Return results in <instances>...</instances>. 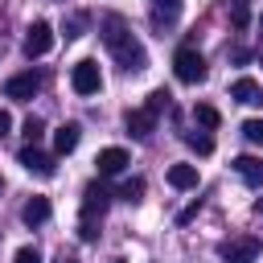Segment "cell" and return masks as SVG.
Returning <instances> with one entry per match:
<instances>
[{
  "label": "cell",
  "mask_w": 263,
  "mask_h": 263,
  "mask_svg": "<svg viewBox=\"0 0 263 263\" xmlns=\"http://www.w3.org/2000/svg\"><path fill=\"white\" fill-rule=\"evenodd\" d=\"M70 86H74V95H99V90H103V74H99V66H95L90 58L74 62V70H70Z\"/></svg>",
  "instance_id": "3"
},
{
  "label": "cell",
  "mask_w": 263,
  "mask_h": 263,
  "mask_svg": "<svg viewBox=\"0 0 263 263\" xmlns=\"http://www.w3.org/2000/svg\"><path fill=\"white\" fill-rule=\"evenodd\" d=\"M230 21H234V29H247V25H251V8L234 0V8H230Z\"/></svg>",
  "instance_id": "21"
},
{
  "label": "cell",
  "mask_w": 263,
  "mask_h": 263,
  "mask_svg": "<svg viewBox=\"0 0 263 263\" xmlns=\"http://www.w3.org/2000/svg\"><path fill=\"white\" fill-rule=\"evenodd\" d=\"M242 136H247L255 148H263V119H247V123H242Z\"/></svg>",
  "instance_id": "19"
},
{
  "label": "cell",
  "mask_w": 263,
  "mask_h": 263,
  "mask_svg": "<svg viewBox=\"0 0 263 263\" xmlns=\"http://www.w3.org/2000/svg\"><path fill=\"white\" fill-rule=\"evenodd\" d=\"M107 205H111V193L99 185V181H90L86 189H82V218H90V222H99L103 214H107Z\"/></svg>",
  "instance_id": "8"
},
{
  "label": "cell",
  "mask_w": 263,
  "mask_h": 263,
  "mask_svg": "<svg viewBox=\"0 0 263 263\" xmlns=\"http://www.w3.org/2000/svg\"><path fill=\"white\" fill-rule=\"evenodd\" d=\"M0 193H4V177H0Z\"/></svg>",
  "instance_id": "30"
},
{
  "label": "cell",
  "mask_w": 263,
  "mask_h": 263,
  "mask_svg": "<svg viewBox=\"0 0 263 263\" xmlns=\"http://www.w3.org/2000/svg\"><path fill=\"white\" fill-rule=\"evenodd\" d=\"M78 140H82V127H78V123H62V127L53 132V152L66 156V152L78 148Z\"/></svg>",
  "instance_id": "12"
},
{
  "label": "cell",
  "mask_w": 263,
  "mask_h": 263,
  "mask_svg": "<svg viewBox=\"0 0 263 263\" xmlns=\"http://www.w3.org/2000/svg\"><path fill=\"white\" fill-rule=\"evenodd\" d=\"M8 132H12V115L0 107V136H8Z\"/></svg>",
  "instance_id": "27"
},
{
  "label": "cell",
  "mask_w": 263,
  "mask_h": 263,
  "mask_svg": "<svg viewBox=\"0 0 263 263\" xmlns=\"http://www.w3.org/2000/svg\"><path fill=\"white\" fill-rule=\"evenodd\" d=\"M82 29H86V16H70V25H66V37L74 41V37H82Z\"/></svg>",
  "instance_id": "26"
},
{
  "label": "cell",
  "mask_w": 263,
  "mask_h": 263,
  "mask_svg": "<svg viewBox=\"0 0 263 263\" xmlns=\"http://www.w3.org/2000/svg\"><path fill=\"white\" fill-rule=\"evenodd\" d=\"M173 74H177L181 82H189V86L201 82V78H205V58H201L193 45H181V49L173 53Z\"/></svg>",
  "instance_id": "2"
},
{
  "label": "cell",
  "mask_w": 263,
  "mask_h": 263,
  "mask_svg": "<svg viewBox=\"0 0 263 263\" xmlns=\"http://www.w3.org/2000/svg\"><path fill=\"white\" fill-rule=\"evenodd\" d=\"M152 4H156V12H164L168 21H173V16L181 12V0H152Z\"/></svg>",
  "instance_id": "25"
},
{
  "label": "cell",
  "mask_w": 263,
  "mask_h": 263,
  "mask_svg": "<svg viewBox=\"0 0 263 263\" xmlns=\"http://www.w3.org/2000/svg\"><path fill=\"white\" fill-rule=\"evenodd\" d=\"M41 136H45V123H41L37 115H29V119H25V140H29V144H37Z\"/></svg>",
  "instance_id": "20"
},
{
  "label": "cell",
  "mask_w": 263,
  "mask_h": 263,
  "mask_svg": "<svg viewBox=\"0 0 263 263\" xmlns=\"http://www.w3.org/2000/svg\"><path fill=\"white\" fill-rule=\"evenodd\" d=\"M185 144H189L193 152H201V156H210V152H214V136H210V132H189V136H185Z\"/></svg>",
  "instance_id": "17"
},
{
  "label": "cell",
  "mask_w": 263,
  "mask_h": 263,
  "mask_svg": "<svg viewBox=\"0 0 263 263\" xmlns=\"http://www.w3.org/2000/svg\"><path fill=\"white\" fill-rule=\"evenodd\" d=\"M193 119H197V123H201L205 132H214V127L222 123V115H218V111H214L210 103H197V107H193Z\"/></svg>",
  "instance_id": "16"
},
{
  "label": "cell",
  "mask_w": 263,
  "mask_h": 263,
  "mask_svg": "<svg viewBox=\"0 0 263 263\" xmlns=\"http://www.w3.org/2000/svg\"><path fill=\"white\" fill-rule=\"evenodd\" d=\"M164 107H168V90H152V95H148V111H156V115H160Z\"/></svg>",
  "instance_id": "22"
},
{
  "label": "cell",
  "mask_w": 263,
  "mask_h": 263,
  "mask_svg": "<svg viewBox=\"0 0 263 263\" xmlns=\"http://www.w3.org/2000/svg\"><path fill=\"white\" fill-rule=\"evenodd\" d=\"M119 197H123V201H140V197H144V181H140V177L123 181V185H119Z\"/></svg>",
  "instance_id": "18"
},
{
  "label": "cell",
  "mask_w": 263,
  "mask_h": 263,
  "mask_svg": "<svg viewBox=\"0 0 263 263\" xmlns=\"http://www.w3.org/2000/svg\"><path fill=\"white\" fill-rule=\"evenodd\" d=\"M259 25H263V16H259Z\"/></svg>",
  "instance_id": "32"
},
{
  "label": "cell",
  "mask_w": 263,
  "mask_h": 263,
  "mask_svg": "<svg viewBox=\"0 0 263 263\" xmlns=\"http://www.w3.org/2000/svg\"><path fill=\"white\" fill-rule=\"evenodd\" d=\"M197 181H201L197 177V164H173L168 168V185L173 189H197Z\"/></svg>",
  "instance_id": "15"
},
{
  "label": "cell",
  "mask_w": 263,
  "mask_h": 263,
  "mask_svg": "<svg viewBox=\"0 0 263 263\" xmlns=\"http://www.w3.org/2000/svg\"><path fill=\"white\" fill-rule=\"evenodd\" d=\"M62 263H74V259H62Z\"/></svg>",
  "instance_id": "31"
},
{
  "label": "cell",
  "mask_w": 263,
  "mask_h": 263,
  "mask_svg": "<svg viewBox=\"0 0 263 263\" xmlns=\"http://www.w3.org/2000/svg\"><path fill=\"white\" fill-rule=\"evenodd\" d=\"M127 132L136 136V140H144V136H152L156 132V111H148V107H136V111H127Z\"/></svg>",
  "instance_id": "10"
},
{
  "label": "cell",
  "mask_w": 263,
  "mask_h": 263,
  "mask_svg": "<svg viewBox=\"0 0 263 263\" xmlns=\"http://www.w3.org/2000/svg\"><path fill=\"white\" fill-rule=\"evenodd\" d=\"M21 218H25V226H45L49 222V197H29Z\"/></svg>",
  "instance_id": "14"
},
{
  "label": "cell",
  "mask_w": 263,
  "mask_h": 263,
  "mask_svg": "<svg viewBox=\"0 0 263 263\" xmlns=\"http://www.w3.org/2000/svg\"><path fill=\"white\" fill-rule=\"evenodd\" d=\"M255 214H259V218H263V197H259V201H255Z\"/></svg>",
  "instance_id": "29"
},
{
  "label": "cell",
  "mask_w": 263,
  "mask_h": 263,
  "mask_svg": "<svg viewBox=\"0 0 263 263\" xmlns=\"http://www.w3.org/2000/svg\"><path fill=\"white\" fill-rule=\"evenodd\" d=\"M255 259H259V238L242 234V238L222 242V263H255Z\"/></svg>",
  "instance_id": "6"
},
{
  "label": "cell",
  "mask_w": 263,
  "mask_h": 263,
  "mask_svg": "<svg viewBox=\"0 0 263 263\" xmlns=\"http://www.w3.org/2000/svg\"><path fill=\"white\" fill-rule=\"evenodd\" d=\"M95 164H99V177H119L132 160H127V152H123V148H103V152L95 156Z\"/></svg>",
  "instance_id": "9"
},
{
  "label": "cell",
  "mask_w": 263,
  "mask_h": 263,
  "mask_svg": "<svg viewBox=\"0 0 263 263\" xmlns=\"http://www.w3.org/2000/svg\"><path fill=\"white\" fill-rule=\"evenodd\" d=\"M103 45L111 49V58H115V62H119L127 74L148 66L144 45H140V37L127 29V21H123V16H107V21H103Z\"/></svg>",
  "instance_id": "1"
},
{
  "label": "cell",
  "mask_w": 263,
  "mask_h": 263,
  "mask_svg": "<svg viewBox=\"0 0 263 263\" xmlns=\"http://www.w3.org/2000/svg\"><path fill=\"white\" fill-rule=\"evenodd\" d=\"M115 263H123V259H115Z\"/></svg>",
  "instance_id": "33"
},
{
  "label": "cell",
  "mask_w": 263,
  "mask_h": 263,
  "mask_svg": "<svg viewBox=\"0 0 263 263\" xmlns=\"http://www.w3.org/2000/svg\"><path fill=\"white\" fill-rule=\"evenodd\" d=\"M49 49H53V25L49 21H33L25 29V53L29 58H45Z\"/></svg>",
  "instance_id": "4"
},
{
  "label": "cell",
  "mask_w": 263,
  "mask_h": 263,
  "mask_svg": "<svg viewBox=\"0 0 263 263\" xmlns=\"http://www.w3.org/2000/svg\"><path fill=\"white\" fill-rule=\"evenodd\" d=\"M16 160H21V164H25V173H33V177H53V173H58L53 152H41L37 144H25V148L16 152Z\"/></svg>",
  "instance_id": "5"
},
{
  "label": "cell",
  "mask_w": 263,
  "mask_h": 263,
  "mask_svg": "<svg viewBox=\"0 0 263 263\" xmlns=\"http://www.w3.org/2000/svg\"><path fill=\"white\" fill-rule=\"evenodd\" d=\"M197 210H201V201H193V205H185V210H181V218H177V222H189V218H193V214H197Z\"/></svg>",
  "instance_id": "28"
},
{
  "label": "cell",
  "mask_w": 263,
  "mask_h": 263,
  "mask_svg": "<svg viewBox=\"0 0 263 263\" xmlns=\"http://www.w3.org/2000/svg\"><path fill=\"white\" fill-rule=\"evenodd\" d=\"M12 263H41V255H37V247H21L12 255Z\"/></svg>",
  "instance_id": "24"
},
{
  "label": "cell",
  "mask_w": 263,
  "mask_h": 263,
  "mask_svg": "<svg viewBox=\"0 0 263 263\" xmlns=\"http://www.w3.org/2000/svg\"><path fill=\"white\" fill-rule=\"evenodd\" d=\"M230 99H238V103H251V107H263V86H259L255 78H238V82L230 86Z\"/></svg>",
  "instance_id": "13"
},
{
  "label": "cell",
  "mask_w": 263,
  "mask_h": 263,
  "mask_svg": "<svg viewBox=\"0 0 263 263\" xmlns=\"http://www.w3.org/2000/svg\"><path fill=\"white\" fill-rule=\"evenodd\" d=\"M234 173L251 189H263V156H234Z\"/></svg>",
  "instance_id": "11"
},
{
  "label": "cell",
  "mask_w": 263,
  "mask_h": 263,
  "mask_svg": "<svg viewBox=\"0 0 263 263\" xmlns=\"http://www.w3.org/2000/svg\"><path fill=\"white\" fill-rule=\"evenodd\" d=\"M78 238H82V242H95V238H99V226H95L90 218H82V222H78Z\"/></svg>",
  "instance_id": "23"
},
{
  "label": "cell",
  "mask_w": 263,
  "mask_h": 263,
  "mask_svg": "<svg viewBox=\"0 0 263 263\" xmlns=\"http://www.w3.org/2000/svg\"><path fill=\"white\" fill-rule=\"evenodd\" d=\"M37 90H41V74H33V70H25V74H12V78L4 82V99H16V103L33 99Z\"/></svg>",
  "instance_id": "7"
}]
</instances>
